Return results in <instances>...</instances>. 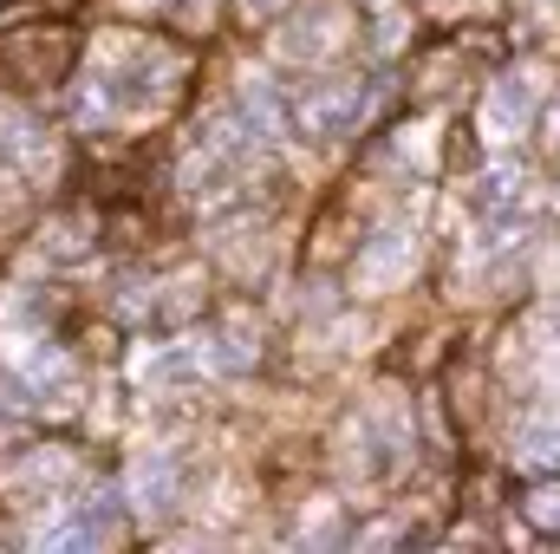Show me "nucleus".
Listing matches in <instances>:
<instances>
[{
    "label": "nucleus",
    "mask_w": 560,
    "mask_h": 554,
    "mask_svg": "<svg viewBox=\"0 0 560 554\" xmlns=\"http://www.w3.org/2000/svg\"><path fill=\"white\" fill-rule=\"evenodd\" d=\"M332 46H339V7H332V0L300 7V13L275 33V53L280 59H293V66H313V59H326Z\"/></svg>",
    "instance_id": "obj_5"
},
{
    "label": "nucleus",
    "mask_w": 560,
    "mask_h": 554,
    "mask_svg": "<svg viewBox=\"0 0 560 554\" xmlns=\"http://www.w3.org/2000/svg\"><path fill=\"white\" fill-rule=\"evenodd\" d=\"M242 13H248V20H275L280 0H242Z\"/></svg>",
    "instance_id": "obj_11"
},
{
    "label": "nucleus",
    "mask_w": 560,
    "mask_h": 554,
    "mask_svg": "<svg viewBox=\"0 0 560 554\" xmlns=\"http://www.w3.org/2000/svg\"><path fill=\"white\" fill-rule=\"evenodd\" d=\"M528 470H555V417H528V430H522V450H515Z\"/></svg>",
    "instance_id": "obj_10"
},
{
    "label": "nucleus",
    "mask_w": 560,
    "mask_h": 554,
    "mask_svg": "<svg viewBox=\"0 0 560 554\" xmlns=\"http://www.w3.org/2000/svg\"><path fill=\"white\" fill-rule=\"evenodd\" d=\"M112 516H118V496H112V489H98V496H92L85 509H72L59 529H46V549H52V554H66V549H72V554H79V549H98V542L112 535Z\"/></svg>",
    "instance_id": "obj_6"
},
{
    "label": "nucleus",
    "mask_w": 560,
    "mask_h": 554,
    "mask_svg": "<svg viewBox=\"0 0 560 554\" xmlns=\"http://www.w3.org/2000/svg\"><path fill=\"white\" fill-rule=\"evenodd\" d=\"M365 105H372V85L365 79H339V85H319L300 118H306L313 138H352L359 118H365Z\"/></svg>",
    "instance_id": "obj_4"
},
{
    "label": "nucleus",
    "mask_w": 560,
    "mask_h": 554,
    "mask_svg": "<svg viewBox=\"0 0 560 554\" xmlns=\"http://www.w3.org/2000/svg\"><path fill=\"white\" fill-rule=\"evenodd\" d=\"M7 392H13V405L66 412V405H72V392H79V372H72V359H59V353H46V346H26L20 379H7Z\"/></svg>",
    "instance_id": "obj_2"
},
{
    "label": "nucleus",
    "mask_w": 560,
    "mask_h": 554,
    "mask_svg": "<svg viewBox=\"0 0 560 554\" xmlns=\"http://www.w3.org/2000/svg\"><path fill=\"white\" fill-rule=\"evenodd\" d=\"M522 183H528V170H522V163H495V170L476 183V203H482V209H502V203H515V196H522Z\"/></svg>",
    "instance_id": "obj_9"
},
{
    "label": "nucleus",
    "mask_w": 560,
    "mask_h": 554,
    "mask_svg": "<svg viewBox=\"0 0 560 554\" xmlns=\"http://www.w3.org/2000/svg\"><path fill=\"white\" fill-rule=\"evenodd\" d=\"M170 85H176V59L156 53V46H143V39H112L92 59V72H85L92 105L112 112V118H150L170 99Z\"/></svg>",
    "instance_id": "obj_1"
},
{
    "label": "nucleus",
    "mask_w": 560,
    "mask_h": 554,
    "mask_svg": "<svg viewBox=\"0 0 560 554\" xmlns=\"http://www.w3.org/2000/svg\"><path fill=\"white\" fill-rule=\"evenodd\" d=\"M535 72H502L495 85H489V99H482V138L489 143H509L528 131V118H535Z\"/></svg>",
    "instance_id": "obj_3"
},
{
    "label": "nucleus",
    "mask_w": 560,
    "mask_h": 554,
    "mask_svg": "<svg viewBox=\"0 0 560 554\" xmlns=\"http://www.w3.org/2000/svg\"><path fill=\"white\" fill-rule=\"evenodd\" d=\"M411 229H385L372 249H365V262H359V287L365 293H378V287H398V280L411 275Z\"/></svg>",
    "instance_id": "obj_7"
},
{
    "label": "nucleus",
    "mask_w": 560,
    "mask_h": 554,
    "mask_svg": "<svg viewBox=\"0 0 560 554\" xmlns=\"http://www.w3.org/2000/svg\"><path fill=\"white\" fill-rule=\"evenodd\" d=\"M131 503H138L143 516H163L176 503V463L170 457H143L138 470H131Z\"/></svg>",
    "instance_id": "obj_8"
}]
</instances>
